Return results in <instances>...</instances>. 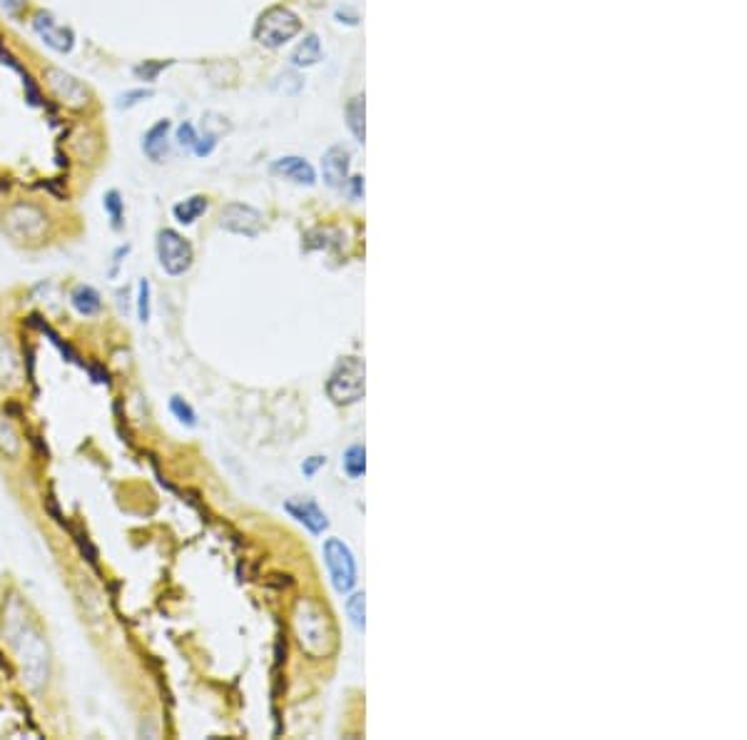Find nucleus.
Listing matches in <instances>:
<instances>
[{
    "mask_svg": "<svg viewBox=\"0 0 747 740\" xmlns=\"http://www.w3.org/2000/svg\"><path fill=\"white\" fill-rule=\"evenodd\" d=\"M70 304L83 317H97L103 312V297L93 284H75L70 292Z\"/></svg>",
    "mask_w": 747,
    "mask_h": 740,
    "instance_id": "2eb2a0df",
    "label": "nucleus"
},
{
    "mask_svg": "<svg viewBox=\"0 0 747 740\" xmlns=\"http://www.w3.org/2000/svg\"><path fill=\"white\" fill-rule=\"evenodd\" d=\"M128 254H130V244H122V247H118V250H115V254H112V267L107 270V277H112V280L118 277V270H120L122 257H128Z\"/></svg>",
    "mask_w": 747,
    "mask_h": 740,
    "instance_id": "7c9ffc66",
    "label": "nucleus"
},
{
    "mask_svg": "<svg viewBox=\"0 0 747 740\" xmlns=\"http://www.w3.org/2000/svg\"><path fill=\"white\" fill-rule=\"evenodd\" d=\"M155 250H158V262L162 267V272L169 274V277H182L185 272H189V267L195 262L192 242L182 237L178 230H169V227L158 232Z\"/></svg>",
    "mask_w": 747,
    "mask_h": 740,
    "instance_id": "423d86ee",
    "label": "nucleus"
},
{
    "mask_svg": "<svg viewBox=\"0 0 747 740\" xmlns=\"http://www.w3.org/2000/svg\"><path fill=\"white\" fill-rule=\"evenodd\" d=\"M215 145H217L215 132H205V135H197L195 148H192V152H195V155H200V158H207L210 152L215 150Z\"/></svg>",
    "mask_w": 747,
    "mask_h": 740,
    "instance_id": "cd10ccee",
    "label": "nucleus"
},
{
    "mask_svg": "<svg viewBox=\"0 0 747 740\" xmlns=\"http://www.w3.org/2000/svg\"><path fill=\"white\" fill-rule=\"evenodd\" d=\"M103 207L107 217H110V227L115 232H120L125 227V200L118 190H107L103 197Z\"/></svg>",
    "mask_w": 747,
    "mask_h": 740,
    "instance_id": "412c9836",
    "label": "nucleus"
},
{
    "mask_svg": "<svg viewBox=\"0 0 747 740\" xmlns=\"http://www.w3.org/2000/svg\"><path fill=\"white\" fill-rule=\"evenodd\" d=\"M207 197L205 195H192L179 200L178 205L172 207V217L178 220L179 225H195L200 217L207 212Z\"/></svg>",
    "mask_w": 747,
    "mask_h": 740,
    "instance_id": "a211bd4d",
    "label": "nucleus"
},
{
    "mask_svg": "<svg viewBox=\"0 0 747 740\" xmlns=\"http://www.w3.org/2000/svg\"><path fill=\"white\" fill-rule=\"evenodd\" d=\"M366 369L359 356H346L334 366L327 382L329 399L334 404H354L364 396Z\"/></svg>",
    "mask_w": 747,
    "mask_h": 740,
    "instance_id": "20e7f679",
    "label": "nucleus"
},
{
    "mask_svg": "<svg viewBox=\"0 0 747 740\" xmlns=\"http://www.w3.org/2000/svg\"><path fill=\"white\" fill-rule=\"evenodd\" d=\"M220 227L227 230V232L234 234H244V237H257L264 227V217H261L260 210H254L250 205H242V202H230L227 207H222L220 212Z\"/></svg>",
    "mask_w": 747,
    "mask_h": 740,
    "instance_id": "9d476101",
    "label": "nucleus"
},
{
    "mask_svg": "<svg viewBox=\"0 0 747 740\" xmlns=\"http://www.w3.org/2000/svg\"><path fill=\"white\" fill-rule=\"evenodd\" d=\"M284 511L292 519H297L299 524L309 529L314 536L324 534L329 529L327 514H324V509L319 507L314 498H290V501H284Z\"/></svg>",
    "mask_w": 747,
    "mask_h": 740,
    "instance_id": "9b49d317",
    "label": "nucleus"
},
{
    "mask_svg": "<svg viewBox=\"0 0 747 740\" xmlns=\"http://www.w3.org/2000/svg\"><path fill=\"white\" fill-rule=\"evenodd\" d=\"M346 125L354 132L356 140L364 142V98L362 95L352 98V103L346 105Z\"/></svg>",
    "mask_w": 747,
    "mask_h": 740,
    "instance_id": "4be33fe9",
    "label": "nucleus"
},
{
    "mask_svg": "<svg viewBox=\"0 0 747 740\" xmlns=\"http://www.w3.org/2000/svg\"><path fill=\"white\" fill-rule=\"evenodd\" d=\"M5 638L10 641V646L15 648L26 688L33 694H40L50 681V668H53V658H50V646H47L46 636L40 633V628L36 623H30L26 619Z\"/></svg>",
    "mask_w": 747,
    "mask_h": 740,
    "instance_id": "f257e3e1",
    "label": "nucleus"
},
{
    "mask_svg": "<svg viewBox=\"0 0 747 740\" xmlns=\"http://www.w3.org/2000/svg\"><path fill=\"white\" fill-rule=\"evenodd\" d=\"M322 172H324L329 188H344L346 175H349V152L342 145L329 148L322 158Z\"/></svg>",
    "mask_w": 747,
    "mask_h": 740,
    "instance_id": "ddd939ff",
    "label": "nucleus"
},
{
    "mask_svg": "<svg viewBox=\"0 0 747 740\" xmlns=\"http://www.w3.org/2000/svg\"><path fill=\"white\" fill-rule=\"evenodd\" d=\"M149 294H152V290H149V282L148 280L138 282V300H135V310H138V319H140L142 324H148L149 314H152V302H149Z\"/></svg>",
    "mask_w": 747,
    "mask_h": 740,
    "instance_id": "393cba45",
    "label": "nucleus"
},
{
    "mask_svg": "<svg viewBox=\"0 0 747 740\" xmlns=\"http://www.w3.org/2000/svg\"><path fill=\"white\" fill-rule=\"evenodd\" d=\"M43 80H46L47 87H50V93L57 98V103L67 105V108H73V110H80V108H85V105L90 103V90H87L77 77L66 73V70H60V67H46V70H43Z\"/></svg>",
    "mask_w": 747,
    "mask_h": 740,
    "instance_id": "6e6552de",
    "label": "nucleus"
},
{
    "mask_svg": "<svg viewBox=\"0 0 747 740\" xmlns=\"http://www.w3.org/2000/svg\"><path fill=\"white\" fill-rule=\"evenodd\" d=\"M169 412H172V416H175L179 424H185L189 429L197 427V412L192 409V404L187 402V399H182L179 394L169 396Z\"/></svg>",
    "mask_w": 747,
    "mask_h": 740,
    "instance_id": "5701e85b",
    "label": "nucleus"
},
{
    "mask_svg": "<svg viewBox=\"0 0 747 740\" xmlns=\"http://www.w3.org/2000/svg\"><path fill=\"white\" fill-rule=\"evenodd\" d=\"M195 140H197L195 128H192L189 122H182V125L178 128V145H179V148H185V150H192V148H195Z\"/></svg>",
    "mask_w": 747,
    "mask_h": 740,
    "instance_id": "c85d7f7f",
    "label": "nucleus"
},
{
    "mask_svg": "<svg viewBox=\"0 0 747 740\" xmlns=\"http://www.w3.org/2000/svg\"><path fill=\"white\" fill-rule=\"evenodd\" d=\"M169 130H172L169 120H158L145 135H142V152H145V158H148L149 162L159 165L162 159L168 158Z\"/></svg>",
    "mask_w": 747,
    "mask_h": 740,
    "instance_id": "f8f14e48",
    "label": "nucleus"
},
{
    "mask_svg": "<svg viewBox=\"0 0 747 740\" xmlns=\"http://www.w3.org/2000/svg\"><path fill=\"white\" fill-rule=\"evenodd\" d=\"M322 60V46L314 33H309L307 38L302 40L294 53H292V66L294 67H312Z\"/></svg>",
    "mask_w": 747,
    "mask_h": 740,
    "instance_id": "6ab92c4d",
    "label": "nucleus"
},
{
    "mask_svg": "<svg viewBox=\"0 0 747 740\" xmlns=\"http://www.w3.org/2000/svg\"><path fill=\"white\" fill-rule=\"evenodd\" d=\"M346 613H349V621L354 623V628H359V631H364V626H366L364 593H354L352 599L346 601Z\"/></svg>",
    "mask_w": 747,
    "mask_h": 740,
    "instance_id": "a878e982",
    "label": "nucleus"
},
{
    "mask_svg": "<svg viewBox=\"0 0 747 740\" xmlns=\"http://www.w3.org/2000/svg\"><path fill=\"white\" fill-rule=\"evenodd\" d=\"M299 33H302V20L297 13L284 5H271L257 18L252 36L260 46L274 50V47L287 46Z\"/></svg>",
    "mask_w": 747,
    "mask_h": 740,
    "instance_id": "7ed1b4c3",
    "label": "nucleus"
},
{
    "mask_svg": "<svg viewBox=\"0 0 747 740\" xmlns=\"http://www.w3.org/2000/svg\"><path fill=\"white\" fill-rule=\"evenodd\" d=\"M148 98H152V90H148V87L128 90V93H122L120 98H118V108H120V110H128V108H135V105L142 103V100H148Z\"/></svg>",
    "mask_w": 747,
    "mask_h": 740,
    "instance_id": "bb28decb",
    "label": "nucleus"
},
{
    "mask_svg": "<svg viewBox=\"0 0 747 740\" xmlns=\"http://www.w3.org/2000/svg\"><path fill=\"white\" fill-rule=\"evenodd\" d=\"M0 8L5 10L8 15H13V18H18L20 10L26 8V0H0Z\"/></svg>",
    "mask_w": 747,
    "mask_h": 740,
    "instance_id": "2f4dec72",
    "label": "nucleus"
},
{
    "mask_svg": "<svg viewBox=\"0 0 747 740\" xmlns=\"http://www.w3.org/2000/svg\"><path fill=\"white\" fill-rule=\"evenodd\" d=\"M168 66H169V60H145V63H140V66L132 67V73H135V77L142 80V83H155L159 73H162Z\"/></svg>",
    "mask_w": 747,
    "mask_h": 740,
    "instance_id": "b1692460",
    "label": "nucleus"
},
{
    "mask_svg": "<svg viewBox=\"0 0 747 740\" xmlns=\"http://www.w3.org/2000/svg\"><path fill=\"white\" fill-rule=\"evenodd\" d=\"M342 467H344L346 477L362 478L366 471V449L362 444H352L342 457Z\"/></svg>",
    "mask_w": 747,
    "mask_h": 740,
    "instance_id": "aec40b11",
    "label": "nucleus"
},
{
    "mask_svg": "<svg viewBox=\"0 0 747 740\" xmlns=\"http://www.w3.org/2000/svg\"><path fill=\"white\" fill-rule=\"evenodd\" d=\"M322 467H327V457H309V459H304V464H302V474L307 478H314L317 477V471Z\"/></svg>",
    "mask_w": 747,
    "mask_h": 740,
    "instance_id": "c756f323",
    "label": "nucleus"
},
{
    "mask_svg": "<svg viewBox=\"0 0 747 740\" xmlns=\"http://www.w3.org/2000/svg\"><path fill=\"white\" fill-rule=\"evenodd\" d=\"M271 172L284 180H292V182H297V185H314V182H317V172H314V168H312L304 158H294V155L274 159Z\"/></svg>",
    "mask_w": 747,
    "mask_h": 740,
    "instance_id": "4468645a",
    "label": "nucleus"
},
{
    "mask_svg": "<svg viewBox=\"0 0 747 740\" xmlns=\"http://www.w3.org/2000/svg\"><path fill=\"white\" fill-rule=\"evenodd\" d=\"M20 379V362L8 337L0 332V386H15Z\"/></svg>",
    "mask_w": 747,
    "mask_h": 740,
    "instance_id": "dca6fc26",
    "label": "nucleus"
},
{
    "mask_svg": "<svg viewBox=\"0 0 747 740\" xmlns=\"http://www.w3.org/2000/svg\"><path fill=\"white\" fill-rule=\"evenodd\" d=\"M3 227L15 242H40L47 232V215L33 202H15L5 210Z\"/></svg>",
    "mask_w": 747,
    "mask_h": 740,
    "instance_id": "39448f33",
    "label": "nucleus"
},
{
    "mask_svg": "<svg viewBox=\"0 0 747 740\" xmlns=\"http://www.w3.org/2000/svg\"><path fill=\"white\" fill-rule=\"evenodd\" d=\"M294 633L302 651L312 658H322L332 653L334 648V626L324 606H319L317 601H299L297 611H294Z\"/></svg>",
    "mask_w": 747,
    "mask_h": 740,
    "instance_id": "f03ea898",
    "label": "nucleus"
},
{
    "mask_svg": "<svg viewBox=\"0 0 747 740\" xmlns=\"http://www.w3.org/2000/svg\"><path fill=\"white\" fill-rule=\"evenodd\" d=\"M20 451H23V441H20L15 424H13L8 414L0 412V457L15 461L20 459Z\"/></svg>",
    "mask_w": 747,
    "mask_h": 740,
    "instance_id": "f3484780",
    "label": "nucleus"
},
{
    "mask_svg": "<svg viewBox=\"0 0 747 740\" xmlns=\"http://www.w3.org/2000/svg\"><path fill=\"white\" fill-rule=\"evenodd\" d=\"M33 30H36L37 38L43 40L50 50L60 53V56H67L75 47L73 28L66 26V23H60V20H57L53 13H47V10H37L36 15H33Z\"/></svg>",
    "mask_w": 747,
    "mask_h": 740,
    "instance_id": "1a4fd4ad",
    "label": "nucleus"
},
{
    "mask_svg": "<svg viewBox=\"0 0 747 740\" xmlns=\"http://www.w3.org/2000/svg\"><path fill=\"white\" fill-rule=\"evenodd\" d=\"M324 561H327L329 579L336 593H352L356 586V561L352 549L342 539H327L324 544Z\"/></svg>",
    "mask_w": 747,
    "mask_h": 740,
    "instance_id": "0eeeda50",
    "label": "nucleus"
}]
</instances>
